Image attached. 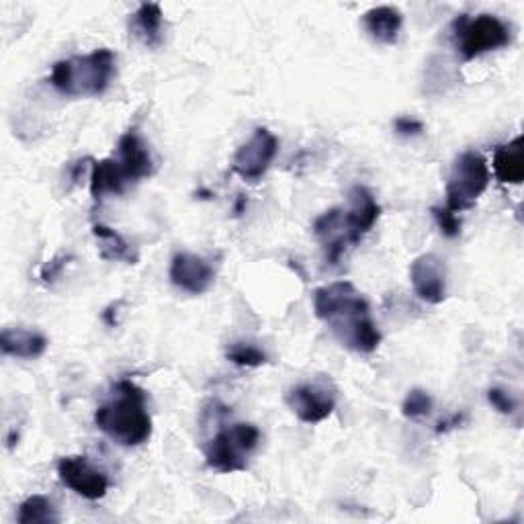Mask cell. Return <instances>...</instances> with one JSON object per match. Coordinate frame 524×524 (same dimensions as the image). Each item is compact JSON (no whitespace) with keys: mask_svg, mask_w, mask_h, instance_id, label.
<instances>
[{"mask_svg":"<svg viewBox=\"0 0 524 524\" xmlns=\"http://www.w3.org/2000/svg\"><path fill=\"white\" fill-rule=\"evenodd\" d=\"M170 283L191 295L205 293L215 281V269L199 254L179 252L174 254L168 271Z\"/></svg>","mask_w":524,"mask_h":524,"instance_id":"11","label":"cell"},{"mask_svg":"<svg viewBox=\"0 0 524 524\" xmlns=\"http://www.w3.org/2000/svg\"><path fill=\"white\" fill-rule=\"evenodd\" d=\"M381 215V205L375 201L369 189L357 185L351 191V207L344 211V226L348 232L351 246L361 244V240L373 230Z\"/></svg>","mask_w":524,"mask_h":524,"instance_id":"13","label":"cell"},{"mask_svg":"<svg viewBox=\"0 0 524 524\" xmlns=\"http://www.w3.org/2000/svg\"><path fill=\"white\" fill-rule=\"evenodd\" d=\"M432 412V398L424 389H412L402 404V414L410 420H420Z\"/></svg>","mask_w":524,"mask_h":524,"instance_id":"23","label":"cell"},{"mask_svg":"<svg viewBox=\"0 0 524 524\" xmlns=\"http://www.w3.org/2000/svg\"><path fill=\"white\" fill-rule=\"evenodd\" d=\"M492 181V172L486 158L477 152H463L457 156L447 181V209L461 213L471 209L477 199L486 193Z\"/></svg>","mask_w":524,"mask_h":524,"instance_id":"6","label":"cell"},{"mask_svg":"<svg viewBox=\"0 0 524 524\" xmlns=\"http://www.w3.org/2000/svg\"><path fill=\"white\" fill-rule=\"evenodd\" d=\"M129 181L115 158H105L93 164L91 172V195L95 201L105 195H121L127 189Z\"/></svg>","mask_w":524,"mask_h":524,"instance_id":"18","label":"cell"},{"mask_svg":"<svg viewBox=\"0 0 524 524\" xmlns=\"http://www.w3.org/2000/svg\"><path fill=\"white\" fill-rule=\"evenodd\" d=\"M117 72V56L107 50H95L86 56H74L54 64L50 82L54 89L72 99L101 97Z\"/></svg>","mask_w":524,"mask_h":524,"instance_id":"3","label":"cell"},{"mask_svg":"<svg viewBox=\"0 0 524 524\" xmlns=\"http://www.w3.org/2000/svg\"><path fill=\"white\" fill-rule=\"evenodd\" d=\"M512 41L510 27L496 15H461L453 23V43L463 60H475L488 52L506 48Z\"/></svg>","mask_w":524,"mask_h":524,"instance_id":"5","label":"cell"},{"mask_svg":"<svg viewBox=\"0 0 524 524\" xmlns=\"http://www.w3.org/2000/svg\"><path fill=\"white\" fill-rule=\"evenodd\" d=\"M314 234L324 248L326 260L330 265H338L344 250L351 246V240H348V232L344 226V209L334 207L322 213L314 222Z\"/></svg>","mask_w":524,"mask_h":524,"instance_id":"14","label":"cell"},{"mask_svg":"<svg viewBox=\"0 0 524 524\" xmlns=\"http://www.w3.org/2000/svg\"><path fill=\"white\" fill-rule=\"evenodd\" d=\"M244 205H246V199H244V197H240V199H238V203H236V213H242Z\"/></svg>","mask_w":524,"mask_h":524,"instance_id":"29","label":"cell"},{"mask_svg":"<svg viewBox=\"0 0 524 524\" xmlns=\"http://www.w3.org/2000/svg\"><path fill=\"white\" fill-rule=\"evenodd\" d=\"M260 445V430L248 422H236L217 432L205 447V461L220 473L246 471Z\"/></svg>","mask_w":524,"mask_h":524,"instance_id":"4","label":"cell"},{"mask_svg":"<svg viewBox=\"0 0 524 524\" xmlns=\"http://www.w3.org/2000/svg\"><path fill=\"white\" fill-rule=\"evenodd\" d=\"M162 25H164V15H162L160 5H156V3L140 5L138 13L134 15V29L142 37L146 46H150V48L160 46Z\"/></svg>","mask_w":524,"mask_h":524,"instance_id":"20","label":"cell"},{"mask_svg":"<svg viewBox=\"0 0 524 524\" xmlns=\"http://www.w3.org/2000/svg\"><path fill=\"white\" fill-rule=\"evenodd\" d=\"M430 213L445 238H457L461 234V220L457 217V213H453L447 207H432Z\"/></svg>","mask_w":524,"mask_h":524,"instance_id":"24","label":"cell"},{"mask_svg":"<svg viewBox=\"0 0 524 524\" xmlns=\"http://www.w3.org/2000/svg\"><path fill=\"white\" fill-rule=\"evenodd\" d=\"M410 281L414 293L430 305H439L447 299V267L439 256H418L410 267Z\"/></svg>","mask_w":524,"mask_h":524,"instance_id":"10","label":"cell"},{"mask_svg":"<svg viewBox=\"0 0 524 524\" xmlns=\"http://www.w3.org/2000/svg\"><path fill=\"white\" fill-rule=\"evenodd\" d=\"M17 520L21 524H54L60 522V514L50 498L31 496L19 506Z\"/></svg>","mask_w":524,"mask_h":524,"instance_id":"21","label":"cell"},{"mask_svg":"<svg viewBox=\"0 0 524 524\" xmlns=\"http://www.w3.org/2000/svg\"><path fill=\"white\" fill-rule=\"evenodd\" d=\"M488 402H490L500 414H504V416L514 414V410H516L514 398L510 396V393H506L504 389H500V387H492V389L488 391Z\"/></svg>","mask_w":524,"mask_h":524,"instance_id":"25","label":"cell"},{"mask_svg":"<svg viewBox=\"0 0 524 524\" xmlns=\"http://www.w3.org/2000/svg\"><path fill=\"white\" fill-rule=\"evenodd\" d=\"M279 152V140L267 127H256L246 144H242L234 158L232 170L246 183H258L271 168Z\"/></svg>","mask_w":524,"mask_h":524,"instance_id":"8","label":"cell"},{"mask_svg":"<svg viewBox=\"0 0 524 524\" xmlns=\"http://www.w3.org/2000/svg\"><path fill=\"white\" fill-rule=\"evenodd\" d=\"M66 260H68V256H58L50 262V265L43 267L41 269V281L43 283H54L56 277L60 275V271L66 267Z\"/></svg>","mask_w":524,"mask_h":524,"instance_id":"27","label":"cell"},{"mask_svg":"<svg viewBox=\"0 0 524 524\" xmlns=\"http://www.w3.org/2000/svg\"><path fill=\"white\" fill-rule=\"evenodd\" d=\"M0 348L9 357L39 359L48 351V338L29 328H5L0 334Z\"/></svg>","mask_w":524,"mask_h":524,"instance_id":"15","label":"cell"},{"mask_svg":"<svg viewBox=\"0 0 524 524\" xmlns=\"http://www.w3.org/2000/svg\"><path fill=\"white\" fill-rule=\"evenodd\" d=\"M393 129H396V134L402 136V138H416V136H422L424 131V123L414 119V117H398L396 121H393Z\"/></svg>","mask_w":524,"mask_h":524,"instance_id":"26","label":"cell"},{"mask_svg":"<svg viewBox=\"0 0 524 524\" xmlns=\"http://www.w3.org/2000/svg\"><path fill=\"white\" fill-rule=\"evenodd\" d=\"M461 420H463V416L455 414L451 420H447V422H441V424H439V428H436V430H439V432H447V430H451V428L459 426V424H461Z\"/></svg>","mask_w":524,"mask_h":524,"instance_id":"28","label":"cell"},{"mask_svg":"<svg viewBox=\"0 0 524 524\" xmlns=\"http://www.w3.org/2000/svg\"><path fill=\"white\" fill-rule=\"evenodd\" d=\"M93 236L99 242V254L103 260L111 262H125V265H136L140 260L138 250L131 246L119 232H115L109 226L95 224L93 226Z\"/></svg>","mask_w":524,"mask_h":524,"instance_id":"19","label":"cell"},{"mask_svg":"<svg viewBox=\"0 0 524 524\" xmlns=\"http://www.w3.org/2000/svg\"><path fill=\"white\" fill-rule=\"evenodd\" d=\"M226 359L238 367H248V369H256L269 363L267 353L250 342H232L226 351Z\"/></svg>","mask_w":524,"mask_h":524,"instance_id":"22","label":"cell"},{"mask_svg":"<svg viewBox=\"0 0 524 524\" xmlns=\"http://www.w3.org/2000/svg\"><path fill=\"white\" fill-rule=\"evenodd\" d=\"M314 312L328 324L342 346L369 355L381 344V332L371 318L369 301L348 281H336L314 293Z\"/></svg>","mask_w":524,"mask_h":524,"instance_id":"1","label":"cell"},{"mask_svg":"<svg viewBox=\"0 0 524 524\" xmlns=\"http://www.w3.org/2000/svg\"><path fill=\"white\" fill-rule=\"evenodd\" d=\"M285 402L303 424H320L336 408V387L330 379L299 383L287 391Z\"/></svg>","mask_w":524,"mask_h":524,"instance_id":"7","label":"cell"},{"mask_svg":"<svg viewBox=\"0 0 524 524\" xmlns=\"http://www.w3.org/2000/svg\"><path fill=\"white\" fill-rule=\"evenodd\" d=\"M363 27L381 46H396L404 17L396 7H375L363 15Z\"/></svg>","mask_w":524,"mask_h":524,"instance_id":"16","label":"cell"},{"mask_svg":"<svg viewBox=\"0 0 524 524\" xmlns=\"http://www.w3.org/2000/svg\"><path fill=\"white\" fill-rule=\"evenodd\" d=\"M115 160L121 166L129 185L148 179L154 174L152 154L142 136L138 134V129H129L119 138Z\"/></svg>","mask_w":524,"mask_h":524,"instance_id":"12","label":"cell"},{"mask_svg":"<svg viewBox=\"0 0 524 524\" xmlns=\"http://www.w3.org/2000/svg\"><path fill=\"white\" fill-rule=\"evenodd\" d=\"M95 424L121 447H140L152 436V416L148 412L146 391L129 379L113 385L109 402L95 412Z\"/></svg>","mask_w":524,"mask_h":524,"instance_id":"2","label":"cell"},{"mask_svg":"<svg viewBox=\"0 0 524 524\" xmlns=\"http://www.w3.org/2000/svg\"><path fill=\"white\" fill-rule=\"evenodd\" d=\"M58 475L60 482L70 488L74 494L82 496L84 500H101L107 496L109 490V479L107 475L93 467L86 457L74 455V457H64L58 463Z\"/></svg>","mask_w":524,"mask_h":524,"instance_id":"9","label":"cell"},{"mask_svg":"<svg viewBox=\"0 0 524 524\" xmlns=\"http://www.w3.org/2000/svg\"><path fill=\"white\" fill-rule=\"evenodd\" d=\"M494 174L504 185H520L524 181V148L522 138H514L494 154Z\"/></svg>","mask_w":524,"mask_h":524,"instance_id":"17","label":"cell"}]
</instances>
